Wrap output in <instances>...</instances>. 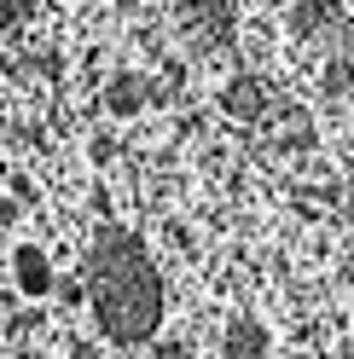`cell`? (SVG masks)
Listing matches in <instances>:
<instances>
[{"label":"cell","mask_w":354,"mask_h":359,"mask_svg":"<svg viewBox=\"0 0 354 359\" xmlns=\"http://www.w3.org/2000/svg\"><path fill=\"white\" fill-rule=\"evenodd\" d=\"M12 284L24 302H47L58 290V273H53V255L41 250V243H18L12 250Z\"/></svg>","instance_id":"1"},{"label":"cell","mask_w":354,"mask_h":359,"mask_svg":"<svg viewBox=\"0 0 354 359\" xmlns=\"http://www.w3.org/2000/svg\"><path fill=\"white\" fill-rule=\"evenodd\" d=\"M140 99H145V87L134 81V76H117L105 87V104H110V116H134L140 110Z\"/></svg>","instance_id":"2"},{"label":"cell","mask_w":354,"mask_h":359,"mask_svg":"<svg viewBox=\"0 0 354 359\" xmlns=\"http://www.w3.org/2000/svg\"><path fill=\"white\" fill-rule=\"evenodd\" d=\"M53 296H58L64 307H81V302H87V290H81L76 278H58V290H53Z\"/></svg>","instance_id":"3"},{"label":"cell","mask_w":354,"mask_h":359,"mask_svg":"<svg viewBox=\"0 0 354 359\" xmlns=\"http://www.w3.org/2000/svg\"><path fill=\"white\" fill-rule=\"evenodd\" d=\"M110 359H122V353H110Z\"/></svg>","instance_id":"4"}]
</instances>
